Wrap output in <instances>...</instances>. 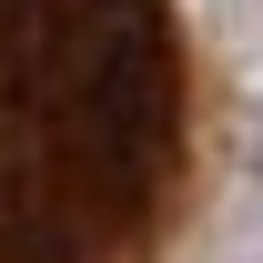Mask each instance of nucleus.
<instances>
[{
    "mask_svg": "<svg viewBox=\"0 0 263 263\" xmlns=\"http://www.w3.org/2000/svg\"><path fill=\"white\" fill-rule=\"evenodd\" d=\"M182 162L172 0H0V263H152Z\"/></svg>",
    "mask_w": 263,
    "mask_h": 263,
    "instance_id": "nucleus-1",
    "label": "nucleus"
}]
</instances>
